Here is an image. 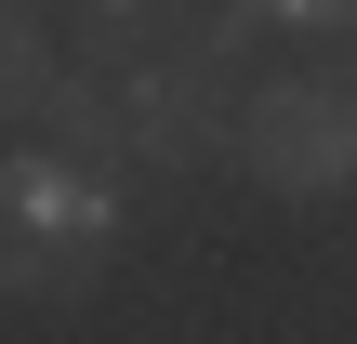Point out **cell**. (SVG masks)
Returning a JSON list of instances; mask_svg holds the SVG:
<instances>
[{
	"label": "cell",
	"instance_id": "3",
	"mask_svg": "<svg viewBox=\"0 0 357 344\" xmlns=\"http://www.w3.org/2000/svg\"><path fill=\"white\" fill-rule=\"evenodd\" d=\"M53 159H93V172H119L132 159V133H119V80H93V66H53V93H40V119H26Z\"/></svg>",
	"mask_w": 357,
	"mask_h": 344
},
{
	"label": "cell",
	"instance_id": "2",
	"mask_svg": "<svg viewBox=\"0 0 357 344\" xmlns=\"http://www.w3.org/2000/svg\"><path fill=\"white\" fill-rule=\"evenodd\" d=\"M238 172L265 199H344L357 186V80L331 66H278L238 106Z\"/></svg>",
	"mask_w": 357,
	"mask_h": 344
},
{
	"label": "cell",
	"instance_id": "5",
	"mask_svg": "<svg viewBox=\"0 0 357 344\" xmlns=\"http://www.w3.org/2000/svg\"><path fill=\"white\" fill-rule=\"evenodd\" d=\"M53 13L40 0H0V119H40V93H53Z\"/></svg>",
	"mask_w": 357,
	"mask_h": 344
},
{
	"label": "cell",
	"instance_id": "6",
	"mask_svg": "<svg viewBox=\"0 0 357 344\" xmlns=\"http://www.w3.org/2000/svg\"><path fill=\"white\" fill-rule=\"evenodd\" d=\"M265 27H305V40H357V0H265Z\"/></svg>",
	"mask_w": 357,
	"mask_h": 344
},
{
	"label": "cell",
	"instance_id": "1",
	"mask_svg": "<svg viewBox=\"0 0 357 344\" xmlns=\"http://www.w3.org/2000/svg\"><path fill=\"white\" fill-rule=\"evenodd\" d=\"M119 172H93V159H53L40 133L26 146H0V292L13 305H66L79 292V265L119 239Z\"/></svg>",
	"mask_w": 357,
	"mask_h": 344
},
{
	"label": "cell",
	"instance_id": "4",
	"mask_svg": "<svg viewBox=\"0 0 357 344\" xmlns=\"http://www.w3.org/2000/svg\"><path fill=\"white\" fill-rule=\"evenodd\" d=\"M159 27H172V0H66V66L119 80V66L159 53Z\"/></svg>",
	"mask_w": 357,
	"mask_h": 344
}]
</instances>
